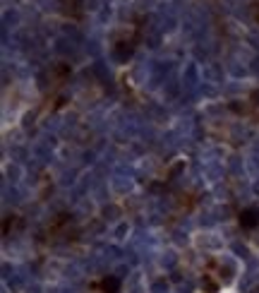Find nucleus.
Instances as JSON below:
<instances>
[{
	"label": "nucleus",
	"mask_w": 259,
	"mask_h": 293,
	"mask_svg": "<svg viewBox=\"0 0 259 293\" xmlns=\"http://www.w3.org/2000/svg\"><path fill=\"white\" fill-rule=\"evenodd\" d=\"M240 226L257 228L259 226V209H245V212H240Z\"/></svg>",
	"instance_id": "1"
},
{
	"label": "nucleus",
	"mask_w": 259,
	"mask_h": 293,
	"mask_svg": "<svg viewBox=\"0 0 259 293\" xmlns=\"http://www.w3.org/2000/svg\"><path fill=\"white\" fill-rule=\"evenodd\" d=\"M257 22H259V12H257Z\"/></svg>",
	"instance_id": "3"
},
{
	"label": "nucleus",
	"mask_w": 259,
	"mask_h": 293,
	"mask_svg": "<svg viewBox=\"0 0 259 293\" xmlns=\"http://www.w3.org/2000/svg\"><path fill=\"white\" fill-rule=\"evenodd\" d=\"M101 288H103V293H118L120 291V281L115 279V276H108V279L101 281Z\"/></svg>",
	"instance_id": "2"
}]
</instances>
